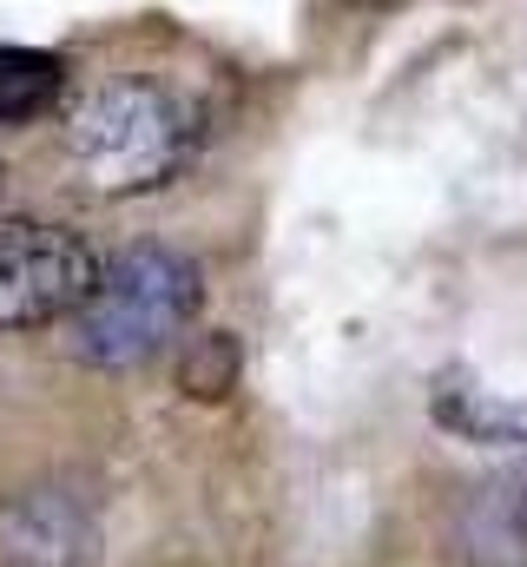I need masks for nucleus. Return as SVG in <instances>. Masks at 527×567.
<instances>
[{"label": "nucleus", "instance_id": "obj_5", "mask_svg": "<svg viewBox=\"0 0 527 567\" xmlns=\"http://www.w3.org/2000/svg\"><path fill=\"white\" fill-rule=\"evenodd\" d=\"M435 416L462 442H527V403L488 396V390H462L455 377L435 390Z\"/></svg>", "mask_w": 527, "mask_h": 567}, {"label": "nucleus", "instance_id": "obj_8", "mask_svg": "<svg viewBox=\"0 0 527 567\" xmlns=\"http://www.w3.org/2000/svg\"><path fill=\"white\" fill-rule=\"evenodd\" d=\"M508 522H515V542L527 548V475L508 482Z\"/></svg>", "mask_w": 527, "mask_h": 567}, {"label": "nucleus", "instance_id": "obj_9", "mask_svg": "<svg viewBox=\"0 0 527 567\" xmlns=\"http://www.w3.org/2000/svg\"><path fill=\"white\" fill-rule=\"evenodd\" d=\"M356 7H395V0H356Z\"/></svg>", "mask_w": 527, "mask_h": 567}, {"label": "nucleus", "instance_id": "obj_4", "mask_svg": "<svg viewBox=\"0 0 527 567\" xmlns=\"http://www.w3.org/2000/svg\"><path fill=\"white\" fill-rule=\"evenodd\" d=\"M86 535V502H73L66 488H33L0 515V567H80Z\"/></svg>", "mask_w": 527, "mask_h": 567}, {"label": "nucleus", "instance_id": "obj_7", "mask_svg": "<svg viewBox=\"0 0 527 567\" xmlns=\"http://www.w3.org/2000/svg\"><path fill=\"white\" fill-rule=\"evenodd\" d=\"M178 390H185L192 403H225V396L238 390V337H231V330L192 337L185 357H178Z\"/></svg>", "mask_w": 527, "mask_h": 567}, {"label": "nucleus", "instance_id": "obj_6", "mask_svg": "<svg viewBox=\"0 0 527 567\" xmlns=\"http://www.w3.org/2000/svg\"><path fill=\"white\" fill-rule=\"evenodd\" d=\"M60 60L33 47H0V126H27L60 100Z\"/></svg>", "mask_w": 527, "mask_h": 567}, {"label": "nucleus", "instance_id": "obj_3", "mask_svg": "<svg viewBox=\"0 0 527 567\" xmlns=\"http://www.w3.org/2000/svg\"><path fill=\"white\" fill-rule=\"evenodd\" d=\"M100 284V258L80 231L40 218H0V330L73 317Z\"/></svg>", "mask_w": 527, "mask_h": 567}, {"label": "nucleus", "instance_id": "obj_2", "mask_svg": "<svg viewBox=\"0 0 527 567\" xmlns=\"http://www.w3.org/2000/svg\"><path fill=\"white\" fill-rule=\"evenodd\" d=\"M192 152V113L152 80H113L73 113V158L93 192L132 198L165 185Z\"/></svg>", "mask_w": 527, "mask_h": 567}, {"label": "nucleus", "instance_id": "obj_1", "mask_svg": "<svg viewBox=\"0 0 527 567\" xmlns=\"http://www.w3.org/2000/svg\"><path fill=\"white\" fill-rule=\"evenodd\" d=\"M198 297L205 278L192 258L165 245H132L113 265H100L93 297L73 310V350L93 370H132L198 317Z\"/></svg>", "mask_w": 527, "mask_h": 567}]
</instances>
